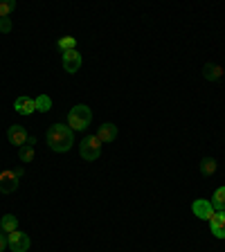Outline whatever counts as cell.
<instances>
[{"instance_id": "obj_14", "label": "cell", "mask_w": 225, "mask_h": 252, "mask_svg": "<svg viewBox=\"0 0 225 252\" xmlns=\"http://www.w3.org/2000/svg\"><path fill=\"white\" fill-rule=\"evenodd\" d=\"M0 230L7 232V234H9V232H16L18 230V219H16L14 214H5L0 219Z\"/></svg>"}, {"instance_id": "obj_5", "label": "cell", "mask_w": 225, "mask_h": 252, "mask_svg": "<svg viewBox=\"0 0 225 252\" xmlns=\"http://www.w3.org/2000/svg\"><path fill=\"white\" fill-rule=\"evenodd\" d=\"M7 246H9L11 252H27L32 246V241L25 232L16 230V232H9V234H7Z\"/></svg>"}, {"instance_id": "obj_12", "label": "cell", "mask_w": 225, "mask_h": 252, "mask_svg": "<svg viewBox=\"0 0 225 252\" xmlns=\"http://www.w3.org/2000/svg\"><path fill=\"white\" fill-rule=\"evenodd\" d=\"M203 77L207 81H219L223 77V65H216V63H205L203 65Z\"/></svg>"}, {"instance_id": "obj_6", "label": "cell", "mask_w": 225, "mask_h": 252, "mask_svg": "<svg viewBox=\"0 0 225 252\" xmlns=\"http://www.w3.org/2000/svg\"><path fill=\"white\" fill-rule=\"evenodd\" d=\"M27 137H30V133H27V128L25 126H21V124H11L9 131H7V140H9L14 147H18V149L27 144Z\"/></svg>"}, {"instance_id": "obj_4", "label": "cell", "mask_w": 225, "mask_h": 252, "mask_svg": "<svg viewBox=\"0 0 225 252\" xmlns=\"http://www.w3.org/2000/svg\"><path fill=\"white\" fill-rule=\"evenodd\" d=\"M79 156L84 158L86 162H95L101 156V140L97 135H88L79 142Z\"/></svg>"}, {"instance_id": "obj_9", "label": "cell", "mask_w": 225, "mask_h": 252, "mask_svg": "<svg viewBox=\"0 0 225 252\" xmlns=\"http://www.w3.org/2000/svg\"><path fill=\"white\" fill-rule=\"evenodd\" d=\"M210 230L216 239H225V212H214L210 219Z\"/></svg>"}, {"instance_id": "obj_8", "label": "cell", "mask_w": 225, "mask_h": 252, "mask_svg": "<svg viewBox=\"0 0 225 252\" xmlns=\"http://www.w3.org/2000/svg\"><path fill=\"white\" fill-rule=\"evenodd\" d=\"M81 68V54L77 50H70V52H63V70L68 74H74Z\"/></svg>"}, {"instance_id": "obj_19", "label": "cell", "mask_w": 225, "mask_h": 252, "mask_svg": "<svg viewBox=\"0 0 225 252\" xmlns=\"http://www.w3.org/2000/svg\"><path fill=\"white\" fill-rule=\"evenodd\" d=\"M16 9V0H2L0 2V18H9V14Z\"/></svg>"}, {"instance_id": "obj_1", "label": "cell", "mask_w": 225, "mask_h": 252, "mask_svg": "<svg viewBox=\"0 0 225 252\" xmlns=\"http://www.w3.org/2000/svg\"><path fill=\"white\" fill-rule=\"evenodd\" d=\"M45 142L52 151L65 153V151H70L74 144V131L65 124H52L45 133Z\"/></svg>"}, {"instance_id": "obj_16", "label": "cell", "mask_w": 225, "mask_h": 252, "mask_svg": "<svg viewBox=\"0 0 225 252\" xmlns=\"http://www.w3.org/2000/svg\"><path fill=\"white\" fill-rule=\"evenodd\" d=\"M34 106H36L38 113H47V110L52 108V99L47 94H38V97H34Z\"/></svg>"}, {"instance_id": "obj_11", "label": "cell", "mask_w": 225, "mask_h": 252, "mask_svg": "<svg viewBox=\"0 0 225 252\" xmlns=\"http://www.w3.org/2000/svg\"><path fill=\"white\" fill-rule=\"evenodd\" d=\"M14 110L16 113H21V115H32V113L36 110V106H34V97H27V94L18 97V99L14 101Z\"/></svg>"}, {"instance_id": "obj_10", "label": "cell", "mask_w": 225, "mask_h": 252, "mask_svg": "<svg viewBox=\"0 0 225 252\" xmlns=\"http://www.w3.org/2000/svg\"><path fill=\"white\" fill-rule=\"evenodd\" d=\"M97 137L101 140V144H110V142H115V137H117V126L110 124V122L101 124L99 128H97Z\"/></svg>"}, {"instance_id": "obj_20", "label": "cell", "mask_w": 225, "mask_h": 252, "mask_svg": "<svg viewBox=\"0 0 225 252\" xmlns=\"http://www.w3.org/2000/svg\"><path fill=\"white\" fill-rule=\"evenodd\" d=\"M0 32H2V34H9L11 32V21L9 18H0Z\"/></svg>"}, {"instance_id": "obj_21", "label": "cell", "mask_w": 225, "mask_h": 252, "mask_svg": "<svg viewBox=\"0 0 225 252\" xmlns=\"http://www.w3.org/2000/svg\"><path fill=\"white\" fill-rule=\"evenodd\" d=\"M5 248H9L7 246V232L0 230V252H5Z\"/></svg>"}, {"instance_id": "obj_3", "label": "cell", "mask_w": 225, "mask_h": 252, "mask_svg": "<svg viewBox=\"0 0 225 252\" xmlns=\"http://www.w3.org/2000/svg\"><path fill=\"white\" fill-rule=\"evenodd\" d=\"M25 176V169L23 167H14V169H5L0 171V194H14L18 189V183Z\"/></svg>"}, {"instance_id": "obj_7", "label": "cell", "mask_w": 225, "mask_h": 252, "mask_svg": "<svg viewBox=\"0 0 225 252\" xmlns=\"http://www.w3.org/2000/svg\"><path fill=\"white\" fill-rule=\"evenodd\" d=\"M192 212H194V216H198V219L203 220H210L212 216H214V207H212L210 200H205V198H198L192 203Z\"/></svg>"}, {"instance_id": "obj_22", "label": "cell", "mask_w": 225, "mask_h": 252, "mask_svg": "<svg viewBox=\"0 0 225 252\" xmlns=\"http://www.w3.org/2000/svg\"><path fill=\"white\" fill-rule=\"evenodd\" d=\"M34 144H36V137L30 135V137H27V144H25V147H34Z\"/></svg>"}, {"instance_id": "obj_2", "label": "cell", "mask_w": 225, "mask_h": 252, "mask_svg": "<svg viewBox=\"0 0 225 252\" xmlns=\"http://www.w3.org/2000/svg\"><path fill=\"white\" fill-rule=\"evenodd\" d=\"M93 122V110L86 104H77L72 106V110L68 113V126L72 131H86Z\"/></svg>"}, {"instance_id": "obj_15", "label": "cell", "mask_w": 225, "mask_h": 252, "mask_svg": "<svg viewBox=\"0 0 225 252\" xmlns=\"http://www.w3.org/2000/svg\"><path fill=\"white\" fill-rule=\"evenodd\" d=\"M212 207H214L216 212H225V187H219L214 191V194H212Z\"/></svg>"}, {"instance_id": "obj_18", "label": "cell", "mask_w": 225, "mask_h": 252, "mask_svg": "<svg viewBox=\"0 0 225 252\" xmlns=\"http://www.w3.org/2000/svg\"><path fill=\"white\" fill-rule=\"evenodd\" d=\"M34 158H36L34 147H21L18 149V160H21V162H32Z\"/></svg>"}, {"instance_id": "obj_13", "label": "cell", "mask_w": 225, "mask_h": 252, "mask_svg": "<svg viewBox=\"0 0 225 252\" xmlns=\"http://www.w3.org/2000/svg\"><path fill=\"white\" fill-rule=\"evenodd\" d=\"M198 169H200V173H203V176H214L216 169H219V162H216L214 158H203V160H200V164H198Z\"/></svg>"}, {"instance_id": "obj_17", "label": "cell", "mask_w": 225, "mask_h": 252, "mask_svg": "<svg viewBox=\"0 0 225 252\" xmlns=\"http://www.w3.org/2000/svg\"><path fill=\"white\" fill-rule=\"evenodd\" d=\"M57 47L61 52H70V50H77V38L74 36H63L57 41Z\"/></svg>"}]
</instances>
